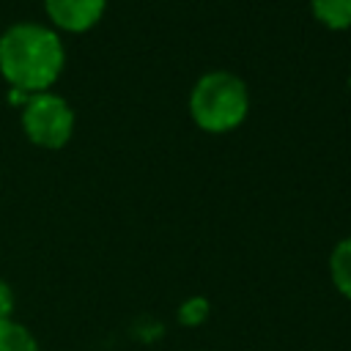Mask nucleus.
Here are the masks:
<instances>
[{
	"label": "nucleus",
	"mask_w": 351,
	"mask_h": 351,
	"mask_svg": "<svg viewBox=\"0 0 351 351\" xmlns=\"http://www.w3.org/2000/svg\"><path fill=\"white\" fill-rule=\"evenodd\" d=\"M0 351H41L33 329L16 318L0 321Z\"/></svg>",
	"instance_id": "423d86ee"
},
{
	"label": "nucleus",
	"mask_w": 351,
	"mask_h": 351,
	"mask_svg": "<svg viewBox=\"0 0 351 351\" xmlns=\"http://www.w3.org/2000/svg\"><path fill=\"white\" fill-rule=\"evenodd\" d=\"M107 8V0H44V11L55 30L85 33Z\"/></svg>",
	"instance_id": "20e7f679"
},
{
	"label": "nucleus",
	"mask_w": 351,
	"mask_h": 351,
	"mask_svg": "<svg viewBox=\"0 0 351 351\" xmlns=\"http://www.w3.org/2000/svg\"><path fill=\"white\" fill-rule=\"evenodd\" d=\"M348 88H351V77H348Z\"/></svg>",
	"instance_id": "9d476101"
},
{
	"label": "nucleus",
	"mask_w": 351,
	"mask_h": 351,
	"mask_svg": "<svg viewBox=\"0 0 351 351\" xmlns=\"http://www.w3.org/2000/svg\"><path fill=\"white\" fill-rule=\"evenodd\" d=\"M310 11L329 30L351 27V0H310Z\"/></svg>",
	"instance_id": "0eeeda50"
},
{
	"label": "nucleus",
	"mask_w": 351,
	"mask_h": 351,
	"mask_svg": "<svg viewBox=\"0 0 351 351\" xmlns=\"http://www.w3.org/2000/svg\"><path fill=\"white\" fill-rule=\"evenodd\" d=\"M66 66V49L55 27L16 22L0 36V74L22 93L49 90Z\"/></svg>",
	"instance_id": "f257e3e1"
},
{
	"label": "nucleus",
	"mask_w": 351,
	"mask_h": 351,
	"mask_svg": "<svg viewBox=\"0 0 351 351\" xmlns=\"http://www.w3.org/2000/svg\"><path fill=\"white\" fill-rule=\"evenodd\" d=\"M208 318V302L203 296H192L178 307V321L184 326H197Z\"/></svg>",
	"instance_id": "6e6552de"
},
{
	"label": "nucleus",
	"mask_w": 351,
	"mask_h": 351,
	"mask_svg": "<svg viewBox=\"0 0 351 351\" xmlns=\"http://www.w3.org/2000/svg\"><path fill=\"white\" fill-rule=\"evenodd\" d=\"M22 129L33 145L58 151L74 134V110L58 93H33L22 107Z\"/></svg>",
	"instance_id": "7ed1b4c3"
},
{
	"label": "nucleus",
	"mask_w": 351,
	"mask_h": 351,
	"mask_svg": "<svg viewBox=\"0 0 351 351\" xmlns=\"http://www.w3.org/2000/svg\"><path fill=\"white\" fill-rule=\"evenodd\" d=\"M14 310H16V296H14V288L8 280L0 277V321L5 318H14Z\"/></svg>",
	"instance_id": "1a4fd4ad"
},
{
	"label": "nucleus",
	"mask_w": 351,
	"mask_h": 351,
	"mask_svg": "<svg viewBox=\"0 0 351 351\" xmlns=\"http://www.w3.org/2000/svg\"><path fill=\"white\" fill-rule=\"evenodd\" d=\"M329 280L335 291L351 302V236L340 239L329 252Z\"/></svg>",
	"instance_id": "39448f33"
},
{
	"label": "nucleus",
	"mask_w": 351,
	"mask_h": 351,
	"mask_svg": "<svg viewBox=\"0 0 351 351\" xmlns=\"http://www.w3.org/2000/svg\"><path fill=\"white\" fill-rule=\"evenodd\" d=\"M250 112V90L230 71L203 74L189 93V115L195 126L211 134L233 132Z\"/></svg>",
	"instance_id": "f03ea898"
}]
</instances>
